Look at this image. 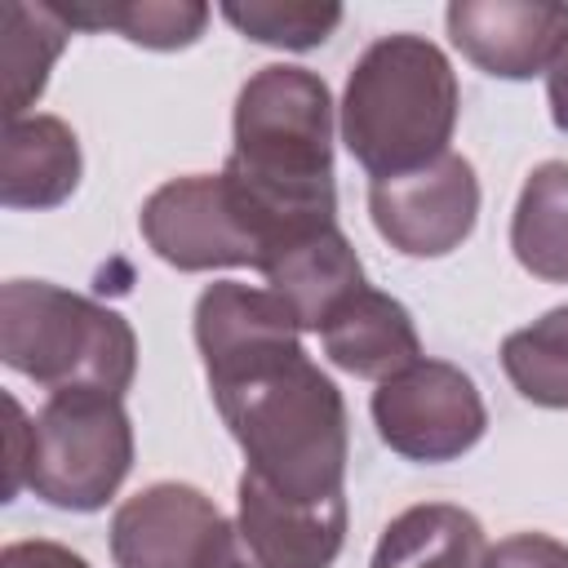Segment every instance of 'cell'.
<instances>
[{"label":"cell","instance_id":"1","mask_svg":"<svg viewBox=\"0 0 568 568\" xmlns=\"http://www.w3.org/2000/svg\"><path fill=\"white\" fill-rule=\"evenodd\" d=\"M195 346L244 475L288 501L342 497L346 404L306 355L293 311L271 288L217 280L195 302Z\"/></svg>","mask_w":568,"mask_h":568},{"label":"cell","instance_id":"2","mask_svg":"<svg viewBox=\"0 0 568 568\" xmlns=\"http://www.w3.org/2000/svg\"><path fill=\"white\" fill-rule=\"evenodd\" d=\"M222 173L271 226V262L284 248L337 226L328 84L315 71L284 62L253 71L235 98V146Z\"/></svg>","mask_w":568,"mask_h":568},{"label":"cell","instance_id":"3","mask_svg":"<svg viewBox=\"0 0 568 568\" xmlns=\"http://www.w3.org/2000/svg\"><path fill=\"white\" fill-rule=\"evenodd\" d=\"M457 75L426 36L395 31L373 40L342 93V142L368 178L422 169L448 151L457 129Z\"/></svg>","mask_w":568,"mask_h":568},{"label":"cell","instance_id":"4","mask_svg":"<svg viewBox=\"0 0 568 568\" xmlns=\"http://www.w3.org/2000/svg\"><path fill=\"white\" fill-rule=\"evenodd\" d=\"M0 359L49 395H124L138 373V337L120 311L84 293L49 280H9L0 288Z\"/></svg>","mask_w":568,"mask_h":568},{"label":"cell","instance_id":"5","mask_svg":"<svg viewBox=\"0 0 568 568\" xmlns=\"http://www.w3.org/2000/svg\"><path fill=\"white\" fill-rule=\"evenodd\" d=\"M133 466V426L120 395L62 390L31 417L27 488L58 510H102Z\"/></svg>","mask_w":568,"mask_h":568},{"label":"cell","instance_id":"6","mask_svg":"<svg viewBox=\"0 0 568 568\" xmlns=\"http://www.w3.org/2000/svg\"><path fill=\"white\" fill-rule=\"evenodd\" d=\"M151 253L178 271L271 262V231L226 173H186L155 186L138 213Z\"/></svg>","mask_w":568,"mask_h":568},{"label":"cell","instance_id":"7","mask_svg":"<svg viewBox=\"0 0 568 568\" xmlns=\"http://www.w3.org/2000/svg\"><path fill=\"white\" fill-rule=\"evenodd\" d=\"M373 422L390 453L408 462H457L484 439L488 408L470 382L448 359H417L404 373L377 382L373 390Z\"/></svg>","mask_w":568,"mask_h":568},{"label":"cell","instance_id":"8","mask_svg":"<svg viewBox=\"0 0 568 568\" xmlns=\"http://www.w3.org/2000/svg\"><path fill=\"white\" fill-rule=\"evenodd\" d=\"M368 217L377 235L404 257H444L466 244L479 217V178L466 155L439 160L368 182Z\"/></svg>","mask_w":568,"mask_h":568},{"label":"cell","instance_id":"9","mask_svg":"<svg viewBox=\"0 0 568 568\" xmlns=\"http://www.w3.org/2000/svg\"><path fill=\"white\" fill-rule=\"evenodd\" d=\"M346 541V497L288 501L240 475V510L213 546L209 568H328Z\"/></svg>","mask_w":568,"mask_h":568},{"label":"cell","instance_id":"10","mask_svg":"<svg viewBox=\"0 0 568 568\" xmlns=\"http://www.w3.org/2000/svg\"><path fill=\"white\" fill-rule=\"evenodd\" d=\"M226 515L191 484L164 479L111 515V559L115 568H209Z\"/></svg>","mask_w":568,"mask_h":568},{"label":"cell","instance_id":"11","mask_svg":"<svg viewBox=\"0 0 568 568\" xmlns=\"http://www.w3.org/2000/svg\"><path fill=\"white\" fill-rule=\"evenodd\" d=\"M448 36L479 71L528 80L550 67L568 36V4L555 0H453Z\"/></svg>","mask_w":568,"mask_h":568},{"label":"cell","instance_id":"12","mask_svg":"<svg viewBox=\"0 0 568 568\" xmlns=\"http://www.w3.org/2000/svg\"><path fill=\"white\" fill-rule=\"evenodd\" d=\"M262 275H266V288L293 311L302 333H324V324L359 288H368L364 266H359L351 240L337 226H328V231L284 248Z\"/></svg>","mask_w":568,"mask_h":568},{"label":"cell","instance_id":"13","mask_svg":"<svg viewBox=\"0 0 568 568\" xmlns=\"http://www.w3.org/2000/svg\"><path fill=\"white\" fill-rule=\"evenodd\" d=\"M320 346L342 373L368 377V382H386L422 359V337L413 328V315L404 311V302H395L373 284L359 288L324 324Z\"/></svg>","mask_w":568,"mask_h":568},{"label":"cell","instance_id":"14","mask_svg":"<svg viewBox=\"0 0 568 568\" xmlns=\"http://www.w3.org/2000/svg\"><path fill=\"white\" fill-rule=\"evenodd\" d=\"M80 142L58 115L4 120L0 142V204L58 209L80 186Z\"/></svg>","mask_w":568,"mask_h":568},{"label":"cell","instance_id":"15","mask_svg":"<svg viewBox=\"0 0 568 568\" xmlns=\"http://www.w3.org/2000/svg\"><path fill=\"white\" fill-rule=\"evenodd\" d=\"M484 550V528L470 510L453 501H422L382 528L368 568H479Z\"/></svg>","mask_w":568,"mask_h":568},{"label":"cell","instance_id":"16","mask_svg":"<svg viewBox=\"0 0 568 568\" xmlns=\"http://www.w3.org/2000/svg\"><path fill=\"white\" fill-rule=\"evenodd\" d=\"M510 248L528 275L568 284V160H546L524 178L510 217Z\"/></svg>","mask_w":568,"mask_h":568},{"label":"cell","instance_id":"17","mask_svg":"<svg viewBox=\"0 0 568 568\" xmlns=\"http://www.w3.org/2000/svg\"><path fill=\"white\" fill-rule=\"evenodd\" d=\"M71 27L53 4H4L0 58H4V120H22L27 106L44 93L49 71L67 44Z\"/></svg>","mask_w":568,"mask_h":568},{"label":"cell","instance_id":"18","mask_svg":"<svg viewBox=\"0 0 568 568\" xmlns=\"http://www.w3.org/2000/svg\"><path fill=\"white\" fill-rule=\"evenodd\" d=\"M53 9L71 31H120L142 49H186L209 27V4L200 0H80Z\"/></svg>","mask_w":568,"mask_h":568},{"label":"cell","instance_id":"19","mask_svg":"<svg viewBox=\"0 0 568 568\" xmlns=\"http://www.w3.org/2000/svg\"><path fill=\"white\" fill-rule=\"evenodd\" d=\"M501 368L528 404L568 408V306H555L528 328L506 333Z\"/></svg>","mask_w":568,"mask_h":568},{"label":"cell","instance_id":"20","mask_svg":"<svg viewBox=\"0 0 568 568\" xmlns=\"http://www.w3.org/2000/svg\"><path fill=\"white\" fill-rule=\"evenodd\" d=\"M222 18L244 40H257V44H271V49H315L337 31L342 4L248 0V4H222Z\"/></svg>","mask_w":568,"mask_h":568},{"label":"cell","instance_id":"21","mask_svg":"<svg viewBox=\"0 0 568 568\" xmlns=\"http://www.w3.org/2000/svg\"><path fill=\"white\" fill-rule=\"evenodd\" d=\"M479 568H568V546L546 532H515L488 546Z\"/></svg>","mask_w":568,"mask_h":568},{"label":"cell","instance_id":"22","mask_svg":"<svg viewBox=\"0 0 568 568\" xmlns=\"http://www.w3.org/2000/svg\"><path fill=\"white\" fill-rule=\"evenodd\" d=\"M4 408H9V430H4V448H9V462H4V501L18 497V488L27 484V457H31V422L22 413V404L13 395H4Z\"/></svg>","mask_w":568,"mask_h":568},{"label":"cell","instance_id":"23","mask_svg":"<svg viewBox=\"0 0 568 568\" xmlns=\"http://www.w3.org/2000/svg\"><path fill=\"white\" fill-rule=\"evenodd\" d=\"M0 568H89V564L58 541L27 537V541H9L0 550Z\"/></svg>","mask_w":568,"mask_h":568},{"label":"cell","instance_id":"24","mask_svg":"<svg viewBox=\"0 0 568 568\" xmlns=\"http://www.w3.org/2000/svg\"><path fill=\"white\" fill-rule=\"evenodd\" d=\"M546 98H550V120H555V129L568 133V36H564L559 53H555L550 67H546Z\"/></svg>","mask_w":568,"mask_h":568}]
</instances>
